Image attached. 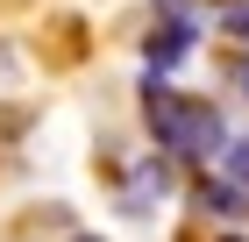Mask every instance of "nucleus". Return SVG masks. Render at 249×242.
<instances>
[{
	"instance_id": "1",
	"label": "nucleus",
	"mask_w": 249,
	"mask_h": 242,
	"mask_svg": "<svg viewBox=\"0 0 249 242\" xmlns=\"http://www.w3.org/2000/svg\"><path fill=\"white\" fill-rule=\"evenodd\" d=\"M142 121H150L157 149L164 157H178V164H207L221 157V143H228V121H221V107L213 100H185L164 86V72H142Z\"/></svg>"
},
{
	"instance_id": "2",
	"label": "nucleus",
	"mask_w": 249,
	"mask_h": 242,
	"mask_svg": "<svg viewBox=\"0 0 249 242\" xmlns=\"http://www.w3.org/2000/svg\"><path fill=\"white\" fill-rule=\"evenodd\" d=\"M192 50H199V15H171V7H157L150 36H142V64H150V72H178Z\"/></svg>"
},
{
	"instance_id": "3",
	"label": "nucleus",
	"mask_w": 249,
	"mask_h": 242,
	"mask_svg": "<svg viewBox=\"0 0 249 242\" xmlns=\"http://www.w3.org/2000/svg\"><path fill=\"white\" fill-rule=\"evenodd\" d=\"M192 214H207V221H242V214H249V192L235 186V178H221V171H207V178L192 186Z\"/></svg>"
},
{
	"instance_id": "4",
	"label": "nucleus",
	"mask_w": 249,
	"mask_h": 242,
	"mask_svg": "<svg viewBox=\"0 0 249 242\" xmlns=\"http://www.w3.org/2000/svg\"><path fill=\"white\" fill-rule=\"evenodd\" d=\"M164 192H171V171L157 164V157H142L121 178V214H150V206H164Z\"/></svg>"
},
{
	"instance_id": "5",
	"label": "nucleus",
	"mask_w": 249,
	"mask_h": 242,
	"mask_svg": "<svg viewBox=\"0 0 249 242\" xmlns=\"http://www.w3.org/2000/svg\"><path fill=\"white\" fill-rule=\"evenodd\" d=\"M213 171H221V178H235V186L249 192V135H228V143H221V157H213Z\"/></svg>"
},
{
	"instance_id": "6",
	"label": "nucleus",
	"mask_w": 249,
	"mask_h": 242,
	"mask_svg": "<svg viewBox=\"0 0 249 242\" xmlns=\"http://www.w3.org/2000/svg\"><path fill=\"white\" fill-rule=\"evenodd\" d=\"M235 93L249 100V57H242V64H235Z\"/></svg>"
},
{
	"instance_id": "7",
	"label": "nucleus",
	"mask_w": 249,
	"mask_h": 242,
	"mask_svg": "<svg viewBox=\"0 0 249 242\" xmlns=\"http://www.w3.org/2000/svg\"><path fill=\"white\" fill-rule=\"evenodd\" d=\"M207 7H242V0H207Z\"/></svg>"
},
{
	"instance_id": "8",
	"label": "nucleus",
	"mask_w": 249,
	"mask_h": 242,
	"mask_svg": "<svg viewBox=\"0 0 249 242\" xmlns=\"http://www.w3.org/2000/svg\"><path fill=\"white\" fill-rule=\"evenodd\" d=\"M71 242H100V235H71Z\"/></svg>"
},
{
	"instance_id": "9",
	"label": "nucleus",
	"mask_w": 249,
	"mask_h": 242,
	"mask_svg": "<svg viewBox=\"0 0 249 242\" xmlns=\"http://www.w3.org/2000/svg\"><path fill=\"white\" fill-rule=\"evenodd\" d=\"M221 242H249V235H221Z\"/></svg>"
}]
</instances>
